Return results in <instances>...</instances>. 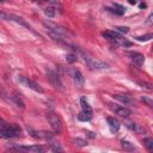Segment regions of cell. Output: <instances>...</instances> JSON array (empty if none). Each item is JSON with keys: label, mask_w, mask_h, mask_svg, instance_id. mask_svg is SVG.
Returning a JSON list of instances; mask_svg holds the SVG:
<instances>
[{"label": "cell", "mask_w": 153, "mask_h": 153, "mask_svg": "<svg viewBox=\"0 0 153 153\" xmlns=\"http://www.w3.org/2000/svg\"><path fill=\"white\" fill-rule=\"evenodd\" d=\"M0 135L4 139H10V138H18L21 137L22 129L17 124H6L4 120L0 122Z\"/></svg>", "instance_id": "obj_1"}, {"label": "cell", "mask_w": 153, "mask_h": 153, "mask_svg": "<svg viewBox=\"0 0 153 153\" xmlns=\"http://www.w3.org/2000/svg\"><path fill=\"white\" fill-rule=\"evenodd\" d=\"M46 116H47V120H48L50 127L53 128V130L56 134H60L62 132V122L59 117V115L55 114L54 111H48Z\"/></svg>", "instance_id": "obj_2"}, {"label": "cell", "mask_w": 153, "mask_h": 153, "mask_svg": "<svg viewBox=\"0 0 153 153\" xmlns=\"http://www.w3.org/2000/svg\"><path fill=\"white\" fill-rule=\"evenodd\" d=\"M43 25L47 28V30H49V32H54V34L61 35V36H67L69 34L67 29H65L61 25H57L56 23H53L50 21H43Z\"/></svg>", "instance_id": "obj_3"}, {"label": "cell", "mask_w": 153, "mask_h": 153, "mask_svg": "<svg viewBox=\"0 0 153 153\" xmlns=\"http://www.w3.org/2000/svg\"><path fill=\"white\" fill-rule=\"evenodd\" d=\"M18 82L21 83L22 85H24V86H26V87L31 89V90H32V91H35V92H38V93H43V89H42L40 85H38L36 82H34V80L29 79L28 76L19 75V76H18Z\"/></svg>", "instance_id": "obj_4"}, {"label": "cell", "mask_w": 153, "mask_h": 153, "mask_svg": "<svg viewBox=\"0 0 153 153\" xmlns=\"http://www.w3.org/2000/svg\"><path fill=\"white\" fill-rule=\"evenodd\" d=\"M11 151H16V152H26V153H42L44 152V147L41 145H31V146H16L10 148Z\"/></svg>", "instance_id": "obj_5"}, {"label": "cell", "mask_w": 153, "mask_h": 153, "mask_svg": "<svg viewBox=\"0 0 153 153\" xmlns=\"http://www.w3.org/2000/svg\"><path fill=\"white\" fill-rule=\"evenodd\" d=\"M83 57H84V61L86 62V65L89 66L90 69H104V68H108V65L98 61V60H96L93 59V57L89 56V55H85L84 53H82Z\"/></svg>", "instance_id": "obj_6"}, {"label": "cell", "mask_w": 153, "mask_h": 153, "mask_svg": "<svg viewBox=\"0 0 153 153\" xmlns=\"http://www.w3.org/2000/svg\"><path fill=\"white\" fill-rule=\"evenodd\" d=\"M1 18L3 19H6L7 18V21H11V22H14V23H17V24H21L22 26H25L28 30H30V31H32L34 34H36V35H38L37 32H35L34 31V29L24 21L23 18H21V17H18V16H14V14H6L5 12H1Z\"/></svg>", "instance_id": "obj_7"}, {"label": "cell", "mask_w": 153, "mask_h": 153, "mask_svg": "<svg viewBox=\"0 0 153 153\" xmlns=\"http://www.w3.org/2000/svg\"><path fill=\"white\" fill-rule=\"evenodd\" d=\"M47 75H48V79H49L50 84H51L55 89L60 90V91H64V84H62L61 79L59 78V75H57L55 72L50 71V69H49V71H47Z\"/></svg>", "instance_id": "obj_8"}, {"label": "cell", "mask_w": 153, "mask_h": 153, "mask_svg": "<svg viewBox=\"0 0 153 153\" xmlns=\"http://www.w3.org/2000/svg\"><path fill=\"white\" fill-rule=\"evenodd\" d=\"M110 108L115 114L123 117V119H127L132 115V111L126 107H121V105H117V104H110Z\"/></svg>", "instance_id": "obj_9"}, {"label": "cell", "mask_w": 153, "mask_h": 153, "mask_svg": "<svg viewBox=\"0 0 153 153\" xmlns=\"http://www.w3.org/2000/svg\"><path fill=\"white\" fill-rule=\"evenodd\" d=\"M129 56H130V60L135 64L137 66H142L144 62H145V56L141 53L132 51V53H129Z\"/></svg>", "instance_id": "obj_10"}, {"label": "cell", "mask_w": 153, "mask_h": 153, "mask_svg": "<svg viewBox=\"0 0 153 153\" xmlns=\"http://www.w3.org/2000/svg\"><path fill=\"white\" fill-rule=\"evenodd\" d=\"M72 78H73L74 84L78 86V87H82V86L84 85V75L82 74L80 71L73 69V71H72Z\"/></svg>", "instance_id": "obj_11"}, {"label": "cell", "mask_w": 153, "mask_h": 153, "mask_svg": "<svg viewBox=\"0 0 153 153\" xmlns=\"http://www.w3.org/2000/svg\"><path fill=\"white\" fill-rule=\"evenodd\" d=\"M108 124H109V128H110V132L111 133H117L120 130V122L116 120V119H114V117H108Z\"/></svg>", "instance_id": "obj_12"}, {"label": "cell", "mask_w": 153, "mask_h": 153, "mask_svg": "<svg viewBox=\"0 0 153 153\" xmlns=\"http://www.w3.org/2000/svg\"><path fill=\"white\" fill-rule=\"evenodd\" d=\"M126 126H127L129 129H132L133 132L138 133V134H145V133H146L145 128H144L141 124H139V123H135V122H127Z\"/></svg>", "instance_id": "obj_13"}, {"label": "cell", "mask_w": 153, "mask_h": 153, "mask_svg": "<svg viewBox=\"0 0 153 153\" xmlns=\"http://www.w3.org/2000/svg\"><path fill=\"white\" fill-rule=\"evenodd\" d=\"M114 98L116 101H119V102H121V103H123L124 105L134 103V101L132 99L130 96H127V94H114Z\"/></svg>", "instance_id": "obj_14"}, {"label": "cell", "mask_w": 153, "mask_h": 153, "mask_svg": "<svg viewBox=\"0 0 153 153\" xmlns=\"http://www.w3.org/2000/svg\"><path fill=\"white\" fill-rule=\"evenodd\" d=\"M11 99H12V102H13V104L18 108V109H21V110H23L24 108H25V104H24V102L21 99V97L17 94V93H14L13 96H11Z\"/></svg>", "instance_id": "obj_15"}, {"label": "cell", "mask_w": 153, "mask_h": 153, "mask_svg": "<svg viewBox=\"0 0 153 153\" xmlns=\"http://www.w3.org/2000/svg\"><path fill=\"white\" fill-rule=\"evenodd\" d=\"M108 10L110 12L115 13V14H117V16H122L126 12V9L123 6H121V5H119V4H115L112 7H108Z\"/></svg>", "instance_id": "obj_16"}, {"label": "cell", "mask_w": 153, "mask_h": 153, "mask_svg": "<svg viewBox=\"0 0 153 153\" xmlns=\"http://www.w3.org/2000/svg\"><path fill=\"white\" fill-rule=\"evenodd\" d=\"M80 105H82L83 111H85V112H87V114H92V108L90 107V104L87 103V101H86L85 97H82V98H80Z\"/></svg>", "instance_id": "obj_17"}, {"label": "cell", "mask_w": 153, "mask_h": 153, "mask_svg": "<svg viewBox=\"0 0 153 153\" xmlns=\"http://www.w3.org/2000/svg\"><path fill=\"white\" fill-rule=\"evenodd\" d=\"M121 146H122V148H123L124 151H127V152H134V151H135V146H134L132 142L127 141V140H122V141H121Z\"/></svg>", "instance_id": "obj_18"}, {"label": "cell", "mask_w": 153, "mask_h": 153, "mask_svg": "<svg viewBox=\"0 0 153 153\" xmlns=\"http://www.w3.org/2000/svg\"><path fill=\"white\" fill-rule=\"evenodd\" d=\"M78 119L80 121H90L92 119V114H87L85 111H82L79 115H78Z\"/></svg>", "instance_id": "obj_19"}, {"label": "cell", "mask_w": 153, "mask_h": 153, "mask_svg": "<svg viewBox=\"0 0 153 153\" xmlns=\"http://www.w3.org/2000/svg\"><path fill=\"white\" fill-rule=\"evenodd\" d=\"M50 141H51V142H50V148H51V151H54V152H62V151H64V148L60 146L59 142L53 141V140H50Z\"/></svg>", "instance_id": "obj_20"}, {"label": "cell", "mask_w": 153, "mask_h": 153, "mask_svg": "<svg viewBox=\"0 0 153 153\" xmlns=\"http://www.w3.org/2000/svg\"><path fill=\"white\" fill-rule=\"evenodd\" d=\"M144 145H145V147H146L149 152H153V139H151V138H145V139H144Z\"/></svg>", "instance_id": "obj_21"}, {"label": "cell", "mask_w": 153, "mask_h": 153, "mask_svg": "<svg viewBox=\"0 0 153 153\" xmlns=\"http://www.w3.org/2000/svg\"><path fill=\"white\" fill-rule=\"evenodd\" d=\"M44 14L48 17V18H54L55 17V9L53 6H48L44 9Z\"/></svg>", "instance_id": "obj_22"}, {"label": "cell", "mask_w": 153, "mask_h": 153, "mask_svg": "<svg viewBox=\"0 0 153 153\" xmlns=\"http://www.w3.org/2000/svg\"><path fill=\"white\" fill-rule=\"evenodd\" d=\"M76 146L78 147H85L86 145H87V141H85V140H83V139H80V138H73V140H72Z\"/></svg>", "instance_id": "obj_23"}, {"label": "cell", "mask_w": 153, "mask_h": 153, "mask_svg": "<svg viewBox=\"0 0 153 153\" xmlns=\"http://www.w3.org/2000/svg\"><path fill=\"white\" fill-rule=\"evenodd\" d=\"M76 60H78V56H76L75 54H68L66 56V61L68 64H74V62H76Z\"/></svg>", "instance_id": "obj_24"}, {"label": "cell", "mask_w": 153, "mask_h": 153, "mask_svg": "<svg viewBox=\"0 0 153 153\" xmlns=\"http://www.w3.org/2000/svg\"><path fill=\"white\" fill-rule=\"evenodd\" d=\"M151 38H153V34H147V35H144V36H139V37H137V40L140 41V42H146V41H149Z\"/></svg>", "instance_id": "obj_25"}, {"label": "cell", "mask_w": 153, "mask_h": 153, "mask_svg": "<svg viewBox=\"0 0 153 153\" xmlns=\"http://www.w3.org/2000/svg\"><path fill=\"white\" fill-rule=\"evenodd\" d=\"M115 30H116L117 32H120V34H128L129 32V29L127 26H116Z\"/></svg>", "instance_id": "obj_26"}, {"label": "cell", "mask_w": 153, "mask_h": 153, "mask_svg": "<svg viewBox=\"0 0 153 153\" xmlns=\"http://www.w3.org/2000/svg\"><path fill=\"white\" fill-rule=\"evenodd\" d=\"M139 84L142 86V87H145V89H147V90H152L153 87H151V85H148V84H146V83H142V82H139Z\"/></svg>", "instance_id": "obj_27"}, {"label": "cell", "mask_w": 153, "mask_h": 153, "mask_svg": "<svg viewBox=\"0 0 153 153\" xmlns=\"http://www.w3.org/2000/svg\"><path fill=\"white\" fill-rule=\"evenodd\" d=\"M86 134H87V137H89V138H91V139H94V138H96V134H94V133H92V132L86 130Z\"/></svg>", "instance_id": "obj_28"}, {"label": "cell", "mask_w": 153, "mask_h": 153, "mask_svg": "<svg viewBox=\"0 0 153 153\" xmlns=\"http://www.w3.org/2000/svg\"><path fill=\"white\" fill-rule=\"evenodd\" d=\"M147 23H148V24H153V13H151V14L148 16V18H147Z\"/></svg>", "instance_id": "obj_29"}, {"label": "cell", "mask_w": 153, "mask_h": 153, "mask_svg": "<svg viewBox=\"0 0 153 153\" xmlns=\"http://www.w3.org/2000/svg\"><path fill=\"white\" fill-rule=\"evenodd\" d=\"M128 3L130 5H137V0H128Z\"/></svg>", "instance_id": "obj_30"}, {"label": "cell", "mask_w": 153, "mask_h": 153, "mask_svg": "<svg viewBox=\"0 0 153 153\" xmlns=\"http://www.w3.org/2000/svg\"><path fill=\"white\" fill-rule=\"evenodd\" d=\"M140 7H141V9H142V7H146V4H144V3H141V4H140Z\"/></svg>", "instance_id": "obj_31"}, {"label": "cell", "mask_w": 153, "mask_h": 153, "mask_svg": "<svg viewBox=\"0 0 153 153\" xmlns=\"http://www.w3.org/2000/svg\"><path fill=\"white\" fill-rule=\"evenodd\" d=\"M4 1H5V0H1V3H4Z\"/></svg>", "instance_id": "obj_32"}]
</instances>
